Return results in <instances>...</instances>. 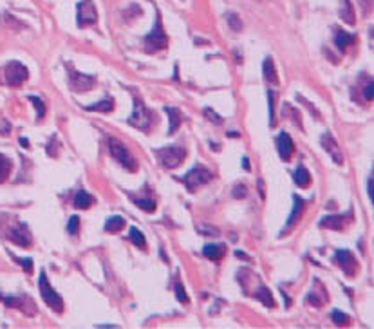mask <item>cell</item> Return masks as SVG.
Segmentation results:
<instances>
[{"mask_svg": "<svg viewBox=\"0 0 374 329\" xmlns=\"http://www.w3.org/2000/svg\"><path fill=\"white\" fill-rule=\"evenodd\" d=\"M109 150H111L112 157H114L122 167H125L126 170H130V172H136L137 170L136 159L128 154V150L125 148V145H123L122 141H118L116 138H109Z\"/></svg>", "mask_w": 374, "mask_h": 329, "instance_id": "cell-6", "label": "cell"}, {"mask_svg": "<svg viewBox=\"0 0 374 329\" xmlns=\"http://www.w3.org/2000/svg\"><path fill=\"white\" fill-rule=\"evenodd\" d=\"M125 226V219H123L122 215H112V217H109L105 223V232H111V234H114V232H120Z\"/></svg>", "mask_w": 374, "mask_h": 329, "instance_id": "cell-27", "label": "cell"}, {"mask_svg": "<svg viewBox=\"0 0 374 329\" xmlns=\"http://www.w3.org/2000/svg\"><path fill=\"white\" fill-rule=\"evenodd\" d=\"M364 98L367 99V101H371V99L374 98V85H373V80H369V82H367V85H365V89H364Z\"/></svg>", "mask_w": 374, "mask_h": 329, "instance_id": "cell-41", "label": "cell"}, {"mask_svg": "<svg viewBox=\"0 0 374 329\" xmlns=\"http://www.w3.org/2000/svg\"><path fill=\"white\" fill-rule=\"evenodd\" d=\"M304 212H306V199H302L298 193H293V208H291L290 217H288V221H286L284 232L290 230V228H293V226H295L296 223L302 219Z\"/></svg>", "mask_w": 374, "mask_h": 329, "instance_id": "cell-15", "label": "cell"}, {"mask_svg": "<svg viewBox=\"0 0 374 329\" xmlns=\"http://www.w3.org/2000/svg\"><path fill=\"white\" fill-rule=\"evenodd\" d=\"M367 193H369V199L373 201V178L367 179Z\"/></svg>", "mask_w": 374, "mask_h": 329, "instance_id": "cell-45", "label": "cell"}, {"mask_svg": "<svg viewBox=\"0 0 374 329\" xmlns=\"http://www.w3.org/2000/svg\"><path fill=\"white\" fill-rule=\"evenodd\" d=\"M243 168H244V170H248V172L251 170V167H249V159H248V157H244V159H243Z\"/></svg>", "mask_w": 374, "mask_h": 329, "instance_id": "cell-47", "label": "cell"}, {"mask_svg": "<svg viewBox=\"0 0 374 329\" xmlns=\"http://www.w3.org/2000/svg\"><path fill=\"white\" fill-rule=\"evenodd\" d=\"M340 16L343 18V22H347L351 26L356 24V16H354V9L351 0H342V9H340Z\"/></svg>", "mask_w": 374, "mask_h": 329, "instance_id": "cell-24", "label": "cell"}, {"mask_svg": "<svg viewBox=\"0 0 374 329\" xmlns=\"http://www.w3.org/2000/svg\"><path fill=\"white\" fill-rule=\"evenodd\" d=\"M27 76H29V71H27V67L24 65V63L16 62V60L9 62L4 67V84L5 85H11V87H18V85H22L24 82H26Z\"/></svg>", "mask_w": 374, "mask_h": 329, "instance_id": "cell-7", "label": "cell"}, {"mask_svg": "<svg viewBox=\"0 0 374 329\" xmlns=\"http://www.w3.org/2000/svg\"><path fill=\"white\" fill-rule=\"evenodd\" d=\"M80 230V219L76 217V215H73L71 219H69V225H67V232L71 235H76Z\"/></svg>", "mask_w": 374, "mask_h": 329, "instance_id": "cell-39", "label": "cell"}, {"mask_svg": "<svg viewBox=\"0 0 374 329\" xmlns=\"http://www.w3.org/2000/svg\"><path fill=\"white\" fill-rule=\"evenodd\" d=\"M128 125L136 127L139 131L148 132L152 129L154 121H156V116L150 109H147V105L143 103L141 98L134 94V110H132V116L128 118Z\"/></svg>", "mask_w": 374, "mask_h": 329, "instance_id": "cell-1", "label": "cell"}, {"mask_svg": "<svg viewBox=\"0 0 374 329\" xmlns=\"http://www.w3.org/2000/svg\"><path fill=\"white\" fill-rule=\"evenodd\" d=\"M257 185H258V195L264 199V197H266V192H264V181H262V179H258Z\"/></svg>", "mask_w": 374, "mask_h": 329, "instance_id": "cell-43", "label": "cell"}, {"mask_svg": "<svg viewBox=\"0 0 374 329\" xmlns=\"http://www.w3.org/2000/svg\"><path fill=\"white\" fill-rule=\"evenodd\" d=\"M128 239H130L132 244H136L137 248H145V244H147V240H145V235H143L141 232L137 230V228H130V232H128Z\"/></svg>", "mask_w": 374, "mask_h": 329, "instance_id": "cell-31", "label": "cell"}, {"mask_svg": "<svg viewBox=\"0 0 374 329\" xmlns=\"http://www.w3.org/2000/svg\"><path fill=\"white\" fill-rule=\"evenodd\" d=\"M166 46H168V38H166V35H165L163 26H161V16H159V13H158L152 31L143 38V51L158 52V51H161V49H165Z\"/></svg>", "mask_w": 374, "mask_h": 329, "instance_id": "cell-2", "label": "cell"}, {"mask_svg": "<svg viewBox=\"0 0 374 329\" xmlns=\"http://www.w3.org/2000/svg\"><path fill=\"white\" fill-rule=\"evenodd\" d=\"M334 261H336V264L342 268V272L345 273L347 277H354V275L358 273V261L354 259V255L351 251L336 250L334 251Z\"/></svg>", "mask_w": 374, "mask_h": 329, "instance_id": "cell-10", "label": "cell"}, {"mask_svg": "<svg viewBox=\"0 0 374 329\" xmlns=\"http://www.w3.org/2000/svg\"><path fill=\"white\" fill-rule=\"evenodd\" d=\"M5 237H7L13 244L22 246V248H29L33 242L31 232H29L26 223H18L16 226H13L11 230H7V235H5Z\"/></svg>", "mask_w": 374, "mask_h": 329, "instance_id": "cell-11", "label": "cell"}, {"mask_svg": "<svg viewBox=\"0 0 374 329\" xmlns=\"http://www.w3.org/2000/svg\"><path fill=\"white\" fill-rule=\"evenodd\" d=\"M275 91H268V103H269V127H275Z\"/></svg>", "mask_w": 374, "mask_h": 329, "instance_id": "cell-35", "label": "cell"}, {"mask_svg": "<svg viewBox=\"0 0 374 329\" xmlns=\"http://www.w3.org/2000/svg\"><path fill=\"white\" fill-rule=\"evenodd\" d=\"M237 255L241 257V259H244V261H249V257H248V255H244V253H241V251H237Z\"/></svg>", "mask_w": 374, "mask_h": 329, "instance_id": "cell-48", "label": "cell"}, {"mask_svg": "<svg viewBox=\"0 0 374 329\" xmlns=\"http://www.w3.org/2000/svg\"><path fill=\"white\" fill-rule=\"evenodd\" d=\"M351 219H353V212L343 215H327V217L320 219L318 226L320 228H327V230H343L351 223Z\"/></svg>", "mask_w": 374, "mask_h": 329, "instance_id": "cell-14", "label": "cell"}, {"mask_svg": "<svg viewBox=\"0 0 374 329\" xmlns=\"http://www.w3.org/2000/svg\"><path fill=\"white\" fill-rule=\"evenodd\" d=\"M38 286H40V293H42L43 302L47 304L54 313H62L63 311V300H62V297H60L58 293L53 289V286H51V282H49L47 275H45L43 270L40 272V281H38Z\"/></svg>", "mask_w": 374, "mask_h": 329, "instance_id": "cell-4", "label": "cell"}, {"mask_svg": "<svg viewBox=\"0 0 374 329\" xmlns=\"http://www.w3.org/2000/svg\"><path fill=\"white\" fill-rule=\"evenodd\" d=\"M132 201L136 203V206H139V208H141L143 212H147V214H152L154 210H156V201H154V199H139V197H132Z\"/></svg>", "mask_w": 374, "mask_h": 329, "instance_id": "cell-29", "label": "cell"}, {"mask_svg": "<svg viewBox=\"0 0 374 329\" xmlns=\"http://www.w3.org/2000/svg\"><path fill=\"white\" fill-rule=\"evenodd\" d=\"M331 319H332V322L336 326H347V324H351V317L349 315H345V313H342V311H338V309H334L331 313Z\"/></svg>", "mask_w": 374, "mask_h": 329, "instance_id": "cell-32", "label": "cell"}, {"mask_svg": "<svg viewBox=\"0 0 374 329\" xmlns=\"http://www.w3.org/2000/svg\"><path fill=\"white\" fill-rule=\"evenodd\" d=\"M27 99H29V101H31L35 107H37V110H38L37 120H42L43 116H45V103H43V101L38 98V96H27Z\"/></svg>", "mask_w": 374, "mask_h": 329, "instance_id": "cell-34", "label": "cell"}, {"mask_svg": "<svg viewBox=\"0 0 374 329\" xmlns=\"http://www.w3.org/2000/svg\"><path fill=\"white\" fill-rule=\"evenodd\" d=\"M13 259H15L18 264H20L22 268H24V272H27V273H31L33 272V261L31 259H20V257H16V255H11Z\"/></svg>", "mask_w": 374, "mask_h": 329, "instance_id": "cell-40", "label": "cell"}, {"mask_svg": "<svg viewBox=\"0 0 374 329\" xmlns=\"http://www.w3.org/2000/svg\"><path fill=\"white\" fill-rule=\"evenodd\" d=\"M11 161L7 159L5 156H2L0 154V183H4L5 179L9 178V174H11Z\"/></svg>", "mask_w": 374, "mask_h": 329, "instance_id": "cell-30", "label": "cell"}, {"mask_svg": "<svg viewBox=\"0 0 374 329\" xmlns=\"http://www.w3.org/2000/svg\"><path fill=\"white\" fill-rule=\"evenodd\" d=\"M199 232H203V234H210V235H217V230H213V228H208V226H199Z\"/></svg>", "mask_w": 374, "mask_h": 329, "instance_id": "cell-44", "label": "cell"}, {"mask_svg": "<svg viewBox=\"0 0 374 329\" xmlns=\"http://www.w3.org/2000/svg\"><path fill=\"white\" fill-rule=\"evenodd\" d=\"M320 145L326 148V152L331 156V159L334 163H336L338 167H342L343 165V156H342V150H340V146H338L336 140L331 136V132H324L320 138Z\"/></svg>", "mask_w": 374, "mask_h": 329, "instance_id": "cell-13", "label": "cell"}, {"mask_svg": "<svg viewBox=\"0 0 374 329\" xmlns=\"http://www.w3.org/2000/svg\"><path fill=\"white\" fill-rule=\"evenodd\" d=\"M296 98H298V101H302V103H306L307 107H309V110H311V112H313V116H315V118H318V120H320V114H318V112H316V110H315V107H313V105L309 103V101H306V99L302 98V96H296Z\"/></svg>", "mask_w": 374, "mask_h": 329, "instance_id": "cell-42", "label": "cell"}, {"mask_svg": "<svg viewBox=\"0 0 374 329\" xmlns=\"http://www.w3.org/2000/svg\"><path fill=\"white\" fill-rule=\"evenodd\" d=\"M174 293H175V298H177L181 304L188 302V295H186V289H185V286H183L181 282H175V284H174Z\"/></svg>", "mask_w": 374, "mask_h": 329, "instance_id": "cell-36", "label": "cell"}, {"mask_svg": "<svg viewBox=\"0 0 374 329\" xmlns=\"http://www.w3.org/2000/svg\"><path fill=\"white\" fill-rule=\"evenodd\" d=\"M353 42H354L353 35H349V33L342 31V29H336V33H334V44H336V47L340 51L343 52Z\"/></svg>", "mask_w": 374, "mask_h": 329, "instance_id": "cell-22", "label": "cell"}, {"mask_svg": "<svg viewBox=\"0 0 374 329\" xmlns=\"http://www.w3.org/2000/svg\"><path fill=\"white\" fill-rule=\"evenodd\" d=\"M282 118H290L300 131H304V125H302V114L295 109V107H291L290 103H286L284 107H282Z\"/></svg>", "mask_w": 374, "mask_h": 329, "instance_id": "cell-21", "label": "cell"}, {"mask_svg": "<svg viewBox=\"0 0 374 329\" xmlns=\"http://www.w3.org/2000/svg\"><path fill=\"white\" fill-rule=\"evenodd\" d=\"M255 298H258V300H260V302H262L266 308H273V306H275L273 293L269 291L266 286H258L257 293H255Z\"/></svg>", "mask_w": 374, "mask_h": 329, "instance_id": "cell-25", "label": "cell"}, {"mask_svg": "<svg viewBox=\"0 0 374 329\" xmlns=\"http://www.w3.org/2000/svg\"><path fill=\"white\" fill-rule=\"evenodd\" d=\"M228 138H239V132H228Z\"/></svg>", "mask_w": 374, "mask_h": 329, "instance_id": "cell-49", "label": "cell"}, {"mask_svg": "<svg viewBox=\"0 0 374 329\" xmlns=\"http://www.w3.org/2000/svg\"><path fill=\"white\" fill-rule=\"evenodd\" d=\"M277 150H279V156L284 161L291 159L293 152H295V143H293V140H291V136L288 132H280L279 134V138H277Z\"/></svg>", "mask_w": 374, "mask_h": 329, "instance_id": "cell-16", "label": "cell"}, {"mask_svg": "<svg viewBox=\"0 0 374 329\" xmlns=\"http://www.w3.org/2000/svg\"><path fill=\"white\" fill-rule=\"evenodd\" d=\"M262 76L266 78V82L269 84H279V74H277V69H275L273 58L266 56L262 62Z\"/></svg>", "mask_w": 374, "mask_h": 329, "instance_id": "cell-19", "label": "cell"}, {"mask_svg": "<svg viewBox=\"0 0 374 329\" xmlns=\"http://www.w3.org/2000/svg\"><path fill=\"white\" fill-rule=\"evenodd\" d=\"M246 192H248V187H246L244 183H237L232 188V195L235 199H244L246 197Z\"/></svg>", "mask_w": 374, "mask_h": 329, "instance_id": "cell-37", "label": "cell"}, {"mask_svg": "<svg viewBox=\"0 0 374 329\" xmlns=\"http://www.w3.org/2000/svg\"><path fill=\"white\" fill-rule=\"evenodd\" d=\"M293 181H295L296 187L300 188H306L311 185V174L307 172L306 167H302V165H298L295 170V174H293Z\"/></svg>", "mask_w": 374, "mask_h": 329, "instance_id": "cell-20", "label": "cell"}, {"mask_svg": "<svg viewBox=\"0 0 374 329\" xmlns=\"http://www.w3.org/2000/svg\"><path fill=\"white\" fill-rule=\"evenodd\" d=\"M211 178H213V176H211V172L208 170V168L201 167V165H195L192 170H188L186 176L181 178V181H183V185L186 187L188 192H195V190L201 188L203 185L210 183Z\"/></svg>", "mask_w": 374, "mask_h": 329, "instance_id": "cell-5", "label": "cell"}, {"mask_svg": "<svg viewBox=\"0 0 374 329\" xmlns=\"http://www.w3.org/2000/svg\"><path fill=\"white\" fill-rule=\"evenodd\" d=\"M203 255L208 257L210 261H219L224 255V246L222 244H208L203 248Z\"/></svg>", "mask_w": 374, "mask_h": 329, "instance_id": "cell-23", "label": "cell"}, {"mask_svg": "<svg viewBox=\"0 0 374 329\" xmlns=\"http://www.w3.org/2000/svg\"><path fill=\"white\" fill-rule=\"evenodd\" d=\"M112 109H114V99L112 98H105L103 101H98L94 105L85 107V110H96V112H111Z\"/></svg>", "mask_w": 374, "mask_h": 329, "instance_id": "cell-28", "label": "cell"}, {"mask_svg": "<svg viewBox=\"0 0 374 329\" xmlns=\"http://www.w3.org/2000/svg\"><path fill=\"white\" fill-rule=\"evenodd\" d=\"M226 18H228V26L232 27L233 31L235 33L243 31V22H241V18H239L237 13H228Z\"/></svg>", "mask_w": 374, "mask_h": 329, "instance_id": "cell-33", "label": "cell"}, {"mask_svg": "<svg viewBox=\"0 0 374 329\" xmlns=\"http://www.w3.org/2000/svg\"><path fill=\"white\" fill-rule=\"evenodd\" d=\"M156 156H158V161L161 163L165 168H175L185 161L186 150L179 145H170V146H163V148L156 150Z\"/></svg>", "mask_w": 374, "mask_h": 329, "instance_id": "cell-3", "label": "cell"}, {"mask_svg": "<svg viewBox=\"0 0 374 329\" xmlns=\"http://www.w3.org/2000/svg\"><path fill=\"white\" fill-rule=\"evenodd\" d=\"M327 291L326 287H324V284L318 281H315V286H313V289L309 293H307L306 300L309 304H313V306H316V308H320V306H324V304L327 302Z\"/></svg>", "mask_w": 374, "mask_h": 329, "instance_id": "cell-17", "label": "cell"}, {"mask_svg": "<svg viewBox=\"0 0 374 329\" xmlns=\"http://www.w3.org/2000/svg\"><path fill=\"white\" fill-rule=\"evenodd\" d=\"M0 132H2L4 136H7V134H9V123H7V121H4V125L0 127Z\"/></svg>", "mask_w": 374, "mask_h": 329, "instance_id": "cell-46", "label": "cell"}, {"mask_svg": "<svg viewBox=\"0 0 374 329\" xmlns=\"http://www.w3.org/2000/svg\"><path fill=\"white\" fill-rule=\"evenodd\" d=\"M205 116L211 121V123H213V125H222V118L219 114H215L213 109H210V107H206L205 109Z\"/></svg>", "mask_w": 374, "mask_h": 329, "instance_id": "cell-38", "label": "cell"}, {"mask_svg": "<svg viewBox=\"0 0 374 329\" xmlns=\"http://www.w3.org/2000/svg\"><path fill=\"white\" fill-rule=\"evenodd\" d=\"M98 20V11H96L92 0H82L76 5V24L78 27L94 26Z\"/></svg>", "mask_w": 374, "mask_h": 329, "instance_id": "cell-8", "label": "cell"}, {"mask_svg": "<svg viewBox=\"0 0 374 329\" xmlns=\"http://www.w3.org/2000/svg\"><path fill=\"white\" fill-rule=\"evenodd\" d=\"M165 112L168 114V134H174L177 129L181 127V123H183V114H181V110L177 109V107H165Z\"/></svg>", "mask_w": 374, "mask_h": 329, "instance_id": "cell-18", "label": "cell"}, {"mask_svg": "<svg viewBox=\"0 0 374 329\" xmlns=\"http://www.w3.org/2000/svg\"><path fill=\"white\" fill-rule=\"evenodd\" d=\"M0 300H2L7 308L20 309V311H24L26 315H37V306H35V302H33L31 298H27L26 295H24V297H5V295L0 293Z\"/></svg>", "mask_w": 374, "mask_h": 329, "instance_id": "cell-12", "label": "cell"}, {"mask_svg": "<svg viewBox=\"0 0 374 329\" xmlns=\"http://www.w3.org/2000/svg\"><path fill=\"white\" fill-rule=\"evenodd\" d=\"M92 203H94V197H92V195H89L87 192H83V190L76 192V195H74V206H76V208H80V210L89 208Z\"/></svg>", "mask_w": 374, "mask_h": 329, "instance_id": "cell-26", "label": "cell"}, {"mask_svg": "<svg viewBox=\"0 0 374 329\" xmlns=\"http://www.w3.org/2000/svg\"><path fill=\"white\" fill-rule=\"evenodd\" d=\"M69 71V85L74 93H85L94 87L96 84V76L94 74H82L78 71H73L71 67H67Z\"/></svg>", "mask_w": 374, "mask_h": 329, "instance_id": "cell-9", "label": "cell"}]
</instances>
